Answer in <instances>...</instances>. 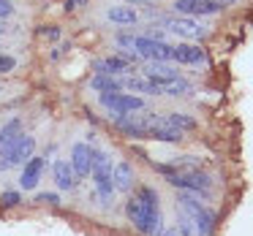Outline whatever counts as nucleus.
I'll return each mask as SVG.
<instances>
[{
  "instance_id": "21",
  "label": "nucleus",
  "mask_w": 253,
  "mask_h": 236,
  "mask_svg": "<svg viewBox=\"0 0 253 236\" xmlns=\"http://www.w3.org/2000/svg\"><path fill=\"white\" fill-rule=\"evenodd\" d=\"M93 87L98 90V93H123V82H117L109 73H98V76L93 79Z\"/></svg>"
},
{
  "instance_id": "27",
  "label": "nucleus",
  "mask_w": 253,
  "mask_h": 236,
  "mask_svg": "<svg viewBox=\"0 0 253 236\" xmlns=\"http://www.w3.org/2000/svg\"><path fill=\"white\" fill-rule=\"evenodd\" d=\"M14 14V6H11V0H0V19H6Z\"/></svg>"
},
{
  "instance_id": "9",
  "label": "nucleus",
  "mask_w": 253,
  "mask_h": 236,
  "mask_svg": "<svg viewBox=\"0 0 253 236\" xmlns=\"http://www.w3.org/2000/svg\"><path fill=\"white\" fill-rule=\"evenodd\" d=\"M71 169H74V176L77 179H84V176H90V171H93V147L84 141H77L71 147Z\"/></svg>"
},
{
  "instance_id": "15",
  "label": "nucleus",
  "mask_w": 253,
  "mask_h": 236,
  "mask_svg": "<svg viewBox=\"0 0 253 236\" xmlns=\"http://www.w3.org/2000/svg\"><path fill=\"white\" fill-rule=\"evenodd\" d=\"M112 182H115L117 190H131L133 187V169L128 163H117L115 169H112Z\"/></svg>"
},
{
  "instance_id": "13",
  "label": "nucleus",
  "mask_w": 253,
  "mask_h": 236,
  "mask_svg": "<svg viewBox=\"0 0 253 236\" xmlns=\"http://www.w3.org/2000/svg\"><path fill=\"white\" fill-rule=\"evenodd\" d=\"M41 174H44V158H30L22 169V187L25 190H33L39 185Z\"/></svg>"
},
{
  "instance_id": "19",
  "label": "nucleus",
  "mask_w": 253,
  "mask_h": 236,
  "mask_svg": "<svg viewBox=\"0 0 253 236\" xmlns=\"http://www.w3.org/2000/svg\"><path fill=\"white\" fill-rule=\"evenodd\" d=\"M22 133V120H8L6 125L0 128V152L8 147V141H14V138Z\"/></svg>"
},
{
  "instance_id": "25",
  "label": "nucleus",
  "mask_w": 253,
  "mask_h": 236,
  "mask_svg": "<svg viewBox=\"0 0 253 236\" xmlns=\"http://www.w3.org/2000/svg\"><path fill=\"white\" fill-rule=\"evenodd\" d=\"M14 66H17V60H14V57H8V55H0V73H8V71H14Z\"/></svg>"
},
{
  "instance_id": "11",
  "label": "nucleus",
  "mask_w": 253,
  "mask_h": 236,
  "mask_svg": "<svg viewBox=\"0 0 253 236\" xmlns=\"http://www.w3.org/2000/svg\"><path fill=\"white\" fill-rule=\"evenodd\" d=\"M164 25H166V30H171V33H177V35H185V38L202 35L199 25L193 22V19H188V17H169V19H164Z\"/></svg>"
},
{
  "instance_id": "5",
  "label": "nucleus",
  "mask_w": 253,
  "mask_h": 236,
  "mask_svg": "<svg viewBox=\"0 0 253 236\" xmlns=\"http://www.w3.org/2000/svg\"><path fill=\"white\" fill-rule=\"evenodd\" d=\"M169 185L180 187V190H185V193H193V196H210L212 179H210V174H204V171H199V169H188V171H171Z\"/></svg>"
},
{
  "instance_id": "3",
  "label": "nucleus",
  "mask_w": 253,
  "mask_h": 236,
  "mask_svg": "<svg viewBox=\"0 0 253 236\" xmlns=\"http://www.w3.org/2000/svg\"><path fill=\"white\" fill-rule=\"evenodd\" d=\"M177 206H180V212H185L188 217L193 220L196 236H210V234H212L215 214L210 212V209L204 206L202 201H196V196H193V193H185V190H182L180 196H177Z\"/></svg>"
},
{
  "instance_id": "6",
  "label": "nucleus",
  "mask_w": 253,
  "mask_h": 236,
  "mask_svg": "<svg viewBox=\"0 0 253 236\" xmlns=\"http://www.w3.org/2000/svg\"><path fill=\"white\" fill-rule=\"evenodd\" d=\"M98 101L112 114H131V111L144 109V101L139 95H131V93H101Z\"/></svg>"
},
{
  "instance_id": "30",
  "label": "nucleus",
  "mask_w": 253,
  "mask_h": 236,
  "mask_svg": "<svg viewBox=\"0 0 253 236\" xmlns=\"http://www.w3.org/2000/svg\"><path fill=\"white\" fill-rule=\"evenodd\" d=\"M161 236H180V234H177V228H169V231H164Z\"/></svg>"
},
{
  "instance_id": "7",
  "label": "nucleus",
  "mask_w": 253,
  "mask_h": 236,
  "mask_svg": "<svg viewBox=\"0 0 253 236\" xmlns=\"http://www.w3.org/2000/svg\"><path fill=\"white\" fill-rule=\"evenodd\" d=\"M133 49H136V55L147 57L150 63H166V60H171V49L174 46H169L166 41H153L147 35H139L133 41Z\"/></svg>"
},
{
  "instance_id": "12",
  "label": "nucleus",
  "mask_w": 253,
  "mask_h": 236,
  "mask_svg": "<svg viewBox=\"0 0 253 236\" xmlns=\"http://www.w3.org/2000/svg\"><path fill=\"white\" fill-rule=\"evenodd\" d=\"M52 174H55V185L60 187V190H71V187L77 185V176H74V169H71L68 160H55Z\"/></svg>"
},
{
  "instance_id": "10",
  "label": "nucleus",
  "mask_w": 253,
  "mask_h": 236,
  "mask_svg": "<svg viewBox=\"0 0 253 236\" xmlns=\"http://www.w3.org/2000/svg\"><path fill=\"white\" fill-rule=\"evenodd\" d=\"M144 79H150L153 84H164V82L180 79V73H177V68L166 66V63H150V66L144 68Z\"/></svg>"
},
{
  "instance_id": "29",
  "label": "nucleus",
  "mask_w": 253,
  "mask_h": 236,
  "mask_svg": "<svg viewBox=\"0 0 253 236\" xmlns=\"http://www.w3.org/2000/svg\"><path fill=\"white\" fill-rule=\"evenodd\" d=\"M36 201H46V203H57L60 201V198L55 196V193H39V198H36Z\"/></svg>"
},
{
  "instance_id": "20",
  "label": "nucleus",
  "mask_w": 253,
  "mask_h": 236,
  "mask_svg": "<svg viewBox=\"0 0 253 236\" xmlns=\"http://www.w3.org/2000/svg\"><path fill=\"white\" fill-rule=\"evenodd\" d=\"M123 87L126 90H131V93H147V95H161V90L155 87L150 79H136V76H131V79H126L123 82Z\"/></svg>"
},
{
  "instance_id": "16",
  "label": "nucleus",
  "mask_w": 253,
  "mask_h": 236,
  "mask_svg": "<svg viewBox=\"0 0 253 236\" xmlns=\"http://www.w3.org/2000/svg\"><path fill=\"white\" fill-rule=\"evenodd\" d=\"M161 122L169 128H174V131H196V120L188 114H180V111H171V114H161Z\"/></svg>"
},
{
  "instance_id": "8",
  "label": "nucleus",
  "mask_w": 253,
  "mask_h": 236,
  "mask_svg": "<svg viewBox=\"0 0 253 236\" xmlns=\"http://www.w3.org/2000/svg\"><path fill=\"white\" fill-rule=\"evenodd\" d=\"M174 11L180 17H210L223 11L220 0H174Z\"/></svg>"
},
{
  "instance_id": "14",
  "label": "nucleus",
  "mask_w": 253,
  "mask_h": 236,
  "mask_svg": "<svg viewBox=\"0 0 253 236\" xmlns=\"http://www.w3.org/2000/svg\"><path fill=\"white\" fill-rule=\"evenodd\" d=\"M171 60L185 63V66H196V63L204 60V49H199V46H193V44H180V46L171 49Z\"/></svg>"
},
{
  "instance_id": "17",
  "label": "nucleus",
  "mask_w": 253,
  "mask_h": 236,
  "mask_svg": "<svg viewBox=\"0 0 253 236\" xmlns=\"http://www.w3.org/2000/svg\"><path fill=\"white\" fill-rule=\"evenodd\" d=\"M95 68H98V73H109V76H115V73L131 71V57H106V60H101Z\"/></svg>"
},
{
  "instance_id": "1",
  "label": "nucleus",
  "mask_w": 253,
  "mask_h": 236,
  "mask_svg": "<svg viewBox=\"0 0 253 236\" xmlns=\"http://www.w3.org/2000/svg\"><path fill=\"white\" fill-rule=\"evenodd\" d=\"M126 214L133 223V228L144 236H161L164 234V217H161V209H153L147 203H142L136 196L126 201Z\"/></svg>"
},
{
  "instance_id": "28",
  "label": "nucleus",
  "mask_w": 253,
  "mask_h": 236,
  "mask_svg": "<svg viewBox=\"0 0 253 236\" xmlns=\"http://www.w3.org/2000/svg\"><path fill=\"white\" fill-rule=\"evenodd\" d=\"M133 41H136V38H133V35H128V33L117 35V44H120V46H133Z\"/></svg>"
},
{
  "instance_id": "2",
  "label": "nucleus",
  "mask_w": 253,
  "mask_h": 236,
  "mask_svg": "<svg viewBox=\"0 0 253 236\" xmlns=\"http://www.w3.org/2000/svg\"><path fill=\"white\" fill-rule=\"evenodd\" d=\"M112 169H115V163H112L109 155L101 152V149H93V171H90V176H93L95 190H98V201L104 203V206H109V203H112V193H115Z\"/></svg>"
},
{
  "instance_id": "24",
  "label": "nucleus",
  "mask_w": 253,
  "mask_h": 236,
  "mask_svg": "<svg viewBox=\"0 0 253 236\" xmlns=\"http://www.w3.org/2000/svg\"><path fill=\"white\" fill-rule=\"evenodd\" d=\"M177 234H182V236H196V228H193V220L188 217L185 212H180V217H177Z\"/></svg>"
},
{
  "instance_id": "4",
  "label": "nucleus",
  "mask_w": 253,
  "mask_h": 236,
  "mask_svg": "<svg viewBox=\"0 0 253 236\" xmlns=\"http://www.w3.org/2000/svg\"><path fill=\"white\" fill-rule=\"evenodd\" d=\"M33 149H36V138L19 133L14 141H8V147L0 152V171H11V169L25 166L33 158Z\"/></svg>"
},
{
  "instance_id": "23",
  "label": "nucleus",
  "mask_w": 253,
  "mask_h": 236,
  "mask_svg": "<svg viewBox=\"0 0 253 236\" xmlns=\"http://www.w3.org/2000/svg\"><path fill=\"white\" fill-rule=\"evenodd\" d=\"M136 198H139L142 203H147V206H153V209H161L158 190H155V187H150V185H139V190H136Z\"/></svg>"
},
{
  "instance_id": "31",
  "label": "nucleus",
  "mask_w": 253,
  "mask_h": 236,
  "mask_svg": "<svg viewBox=\"0 0 253 236\" xmlns=\"http://www.w3.org/2000/svg\"><path fill=\"white\" fill-rule=\"evenodd\" d=\"M6 30H8V28H6V22H3V19H0V35L6 33Z\"/></svg>"
},
{
  "instance_id": "18",
  "label": "nucleus",
  "mask_w": 253,
  "mask_h": 236,
  "mask_svg": "<svg viewBox=\"0 0 253 236\" xmlns=\"http://www.w3.org/2000/svg\"><path fill=\"white\" fill-rule=\"evenodd\" d=\"M106 19L109 22H117V25H133L136 22V11L131 6H112L106 11Z\"/></svg>"
},
{
  "instance_id": "22",
  "label": "nucleus",
  "mask_w": 253,
  "mask_h": 236,
  "mask_svg": "<svg viewBox=\"0 0 253 236\" xmlns=\"http://www.w3.org/2000/svg\"><path fill=\"white\" fill-rule=\"evenodd\" d=\"M161 90V95H185L191 93V84L185 79H174V82H164V84H155Z\"/></svg>"
},
{
  "instance_id": "26",
  "label": "nucleus",
  "mask_w": 253,
  "mask_h": 236,
  "mask_svg": "<svg viewBox=\"0 0 253 236\" xmlns=\"http://www.w3.org/2000/svg\"><path fill=\"white\" fill-rule=\"evenodd\" d=\"M19 201H22L19 193H3V206H17Z\"/></svg>"
}]
</instances>
